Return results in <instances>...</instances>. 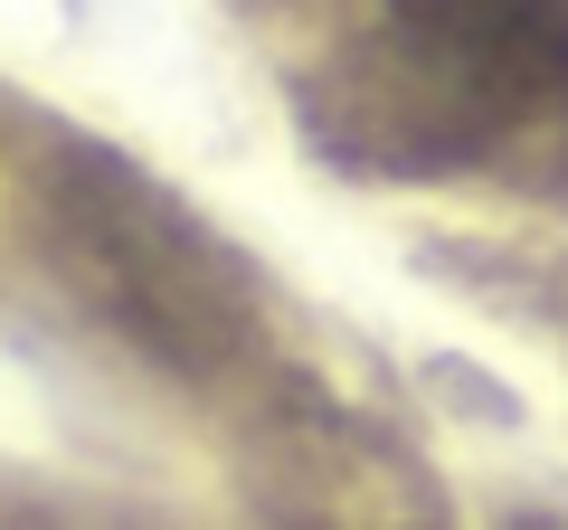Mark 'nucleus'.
I'll list each match as a JSON object with an SVG mask.
<instances>
[{
  "mask_svg": "<svg viewBox=\"0 0 568 530\" xmlns=\"http://www.w3.org/2000/svg\"><path fill=\"white\" fill-rule=\"evenodd\" d=\"M304 133L361 181L568 190V0H379L304 77Z\"/></svg>",
  "mask_w": 568,
  "mask_h": 530,
  "instance_id": "f257e3e1",
  "label": "nucleus"
},
{
  "mask_svg": "<svg viewBox=\"0 0 568 530\" xmlns=\"http://www.w3.org/2000/svg\"><path fill=\"white\" fill-rule=\"evenodd\" d=\"M48 200H58L67 256L85 265V285L114 294L123 332H142L162 360H209L246 323V285L219 256V237L162 181H142L133 162L77 143L48 181Z\"/></svg>",
  "mask_w": 568,
  "mask_h": 530,
  "instance_id": "f03ea898",
  "label": "nucleus"
}]
</instances>
